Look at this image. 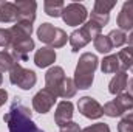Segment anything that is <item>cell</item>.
<instances>
[{
    "instance_id": "33",
    "label": "cell",
    "mask_w": 133,
    "mask_h": 132,
    "mask_svg": "<svg viewBox=\"0 0 133 132\" xmlns=\"http://www.w3.org/2000/svg\"><path fill=\"white\" fill-rule=\"evenodd\" d=\"M122 118H129V120H133V107L127 109V110L122 113Z\"/></svg>"
},
{
    "instance_id": "22",
    "label": "cell",
    "mask_w": 133,
    "mask_h": 132,
    "mask_svg": "<svg viewBox=\"0 0 133 132\" xmlns=\"http://www.w3.org/2000/svg\"><path fill=\"white\" fill-rule=\"evenodd\" d=\"M107 37H108V40H110L113 48L115 47H121V45H124L127 42V34L124 33L122 30H111Z\"/></svg>"
},
{
    "instance_id": "5",
    "label": "cell",
    "mask_w": 133,
    "mask_h": 132,
    "mask_svg": "<svg viewBox=\"0 0 133 132\" xmlns=\"http://www.w3.org/2000/svg\"><path fill=\"white\" fill-rule=\"evenodd\" d=\"M9 81H11V84L20 87L22 90H30V89H33L36 86L37 76H36V73L33 70L23 68L17 62L16 65L11 68V71H9Z\"/></svg>"
},
{
    "instance_id": "27",
    "label": "cell",
    "mask_w": 133,
    "mask_h": 132,
    "mask_svg": "<svg viewBox=\"0 0 133 132\" xmlns=\"http://www.w3.org/2000/svg\"><path fill=\"white\" fill-rule=\"evenodd\" d=\"M102 109H104V115H107V117H110V118H116V117H121V115H122L121 110L118 109V106H116L113 101H108Z\"/></svg>"
},
{
    "instance_id": "2",
    "label": "cell",
    "mask_w": 133,
    "mask_h": 132,
    "mask_svg": "<svg viewBox=\"0 0 133 132\" xmlns=\"http://www.w3.org/2000/svg\"><path fill=\"white\" fill-rule=\"evenodd\" d=\"M98 62L99 59L93 53H84L79 58L76 70H74V78H73L77 89L87 90L91 87L93 79H95V71L98 68Z\"/></svg>"
},
{
    "instance_id": "17",
    "label": "cell",
    "mask_w": 133,
    "mask_h": 132,
    "mask_svg": "<svg viewBox=\"0 0 133 132\" xmlns=\"http://www.w3.org/2000/svg\"><path fill=\"white\" fill-rule=\"evenodd\" d=\"M11 31V37H12V44L17 42V40H23V39H28L31 37L33 33V25L31 23H26V22H16V25H12L9 28ZM11 44V45H12Z\"/></svg>"
},
{
    "instance_id": "19",
    "label": "cell",
    "mask_w": 133,
    "mask_h": 132,
    "mask_svg": "<svg viewBox=\"0 0 133 132\" xmlns=\"http://www.w3.org/2000/svg\"><path fill=\"white\" fill-rule=\"evenodd\" d=\"M118 59H119V64H121V70L125 71V70H132L133 68V47H125L122 48L118 55Z\"/></svg>"
},
{
    "instance_id": "29",
    "label": "cell",
    "mask_w": 133,
    "mask_h": 132,
    "mask_svg": "<svg viewBox=\"0 0 133 132\" xmlns=\"http://www.w3.org/2000/svg\"><path fill=\"white\" fill-rule=\"evenodd\" d=\"M82 132H111L110 126L107 123H96L91 126H87L85 129H82Z\"/></svg>"
},
{
    "instance_id": "31",
    "label": "cell",
    "mask_w": 133,
    "mask_h": 132,
    "mask_svg": "<svg viewBox=\"0 0 133 132\" xmlns=\"http://www.w3.org/2000/svg\"><path fill=\"white\" fill-rule=\"evenodd\" d=\"M61 132H82V129H81V126L77 123L70 121V123H66L61 128Z\"/></svg>"
},
{
    "instance_id": "11",
    "label": "cell",
    "mask_w": 133,
    "mask_h": 132,
    "mask_svg": "<svg viewBox=\"0 0 133 132\" xmlns=\"http://www.w3.org/2000/svg\"><path fill=\"white\" fill-rule=\"evenodd\" d=\"M16 6L19 9L17 22H26V23L33 25V22L36 20L37 3L34 0H16Z\"/></svg>"
},
{
    "instance_id": "6",
    "label": "cell",
    "mask_w": 133,
    "mask_h": 132,
    "mask_svg": "<svg viewBox=\"0 0 133 132\" xmlns=\"http://www.w3.org/2000/svg\"><path fill=\"white\" fill-rule=\"evenodd\" d=\"M88 16L87 8L82 3H68L64 6L61 17L64 19L66 25L70 27H77V25H84L85 19Z\"/></svg>"
},
{
    "instance_id": "32",
    "label": "cell",
    "mask_w": 133,
    "mask_h": 132,
    "mask_svg": "<svg viewBox=\"0 0 133 132\" xmlns=\"http://www.w3.org/2000/svg\"><path fill=\"white\" fill-rule=\"evenodd\" d=\"M6 99H8V92L5 89H0V107L6 103Z\"/></svg>"
},
{
    "instance_id": "23",
    "label": "cell",
    "mask_w": 133,
    "mask_h": 132,
    "mask_svg": "<svg viewBox=\"0 0 133 132\" xmlns=\"http://www.w3.org/2000/svg\"><path fill=\"white\" fill-rule=\"evenodd\" d=\"M113 103L118 106V109L121 110V113H124L127 109L133 107V98L129 93H121V95H118L116 98L113 99ZM121 117H122V115H121Z\"/></svg>"
},
{
    "instance_id": "8",
    "label": "cell",
    "mask_w": 133,
    "mask_h": 132,
    "mask_svg": "<svg viewBox=\"0 0 133 132\" xmlns=\"http://www.w3.org/2000/svg\"><path fill=\"white\" fill-rule=\"evenodd\" d=\"M77 109L79 112L85 117V118H90V120H98L104 115V109L99 103L91 97H82L77 101Z\"/></svg>"
},
{
    "instance_id": "14",
    "label": "cell",
    "mask_w": 133,
    "mask_h": 132,
    "mask_svg": "<svg viewBox=\"0 0 133 132\" xmlns=\"http://www.w3.org/2000/svg\"><path fill=\"white\" fill-rule=\"evenodd\" d=\"M54 61H56V51L54 48H50V47H42L34 55V64L39 68L50 67L51 64H54Z\"/></svg>"
},
{
    "instance_id": "3",
    "label": "cell",
    "mask_w": 133,
    "mask_h": 132,
    "mask_svg": "<svg viewBox=\"0 0 133 132\" xmlns=\"http://www.w3.org/2000/svg\"><path fill=\"white\" fill-rule=\"evenodd\" d=\"M101 31H102V28L98 23H95L93 20H88L79 30H74L73 33L68 36V40H70V45H71V51L76 53L81 48H84L87 44L95 40L101 34Z\"/></svg>"
},
{
    "instance_id": "34",
    "label": "cell",
    "mask_w": 133,
    "mask_h": 132,
    "mask_svg": "<svg viewBox=\"0 0 133 132\" xmlns=\"http://www.w3.org/2000/svg\"><path fill=\"white\" fill-rule=\"evenodd\" d=\"M127 90H129L127 93H129V95H130V97L133 98V78L130 79V81H129V84H127Z\"/></svg>"
},
{
    "instance_id": "13",
    "label": "cell",
    "mask_w": 133,
    "mask_h": 132,
    "mask_svg": "<svg viewBox=\"0 0 133 132\" xmlns=\"http://www.w3.org/2000/svg\"><path fill=\"white\" fill-rule=\"evenodd\" d=\"M116 23H118L119 30H122V31L133 30V0H127L122 5L121 13L118 14V19H116Z\"/></svg>"
},
{
    "instance_id": "16",
    "label": "cell",
    "mask_w": 133,
    "mask_h": 132,
    "mask_svg": "<svg viewBox=\"0 0 133 132\" xmlns=\"http://www.w3.org/2000/svg\"><path fill=\"white\" fill-rule=\"evenodd\" d=\"M17 19H19V9L16 3L0 2V22L9 23V22H17Z\"/></svg>"
},
{
    "instance_id": "37",
    "label": "cell",
    "mask_w": 133,
    "mask_h": 132,
    "mask_svg": "<svg viewBox=\"0 0 133 132\" xmlns=\"http://www.w3.org/2000/svg\"><path fill=\"white\" fill-rule=\"evenodd\" d=\"M132 71H133V68H132Z\"/></svg>"
},
{
    "instance_id": "20",
    "label": "cell",
    "mask_w": 133,
    "mask_h": 132,
    "mask_svg": "<svg viewBox=\"0 0 133 132\" xmlns=\"http://www.w3.org/2000/svg\"><path fill=\"white\" fill-rule=\"evenodd\" d=\"M64 6L65 3L62 0H45L43 3V9L50 17H61Z\"/></svg>"
},
{
    "instance_id": "12",
    "label": "cell",
    "mask_w": 133,
    "mask_h": 132,
    "mask_svg": "<svg viewBox=\"0 0 133 132\" xmlns=\"http://www.w3.org/2000/svg\"><path fill=\"white\" fill-rule=\"evenodd\" d=\"M73 112H74V106H73L71 101H68V99L61 101V103L57 104V107H56V112H54V123H56L59 128H62L64 124H66V123L71 121Z\"/></svg>"
},
{
    "instance_id": "18",
    "label": "cell",
    "mask_w": 133,
    "mask_h": 132,
    "mask_svg": "<svg viewBox=\"0 0 133 132\" xmlns=\"http://www.w3.org/2000/svg\"><path fill=\"white\" fill-rule=\"evenodd\" d=\"M101 70L102 73H118L121 71V64L116 55H108L101 61Z\"/></svg>"
},
{
    "instance_id": "10",
    "label": "cell",
    "mask_w": 133,
    "mask_h": 132,
    "mask_svg": "<svg viewBox=\"0 0 133 132\" xmlns=\"http://www.w3.org/2000/svg\"><path fill=\"white\" fill-rule=\"evenodd\" d=\"M34 50V40L31 37L23 39V40H17L11 45V55L16 59V62H25L30 58V53Z\"/></svg>"
},
{
    "instance_id": "30",
    "label": "cell",
    "mask_w": 133,
    "mask_h": 132,
    "mask_svg": "<svg viewBox=\"0 0 133 132\" xmlns=\"http://www.w3.org/2000/svg\"><path fill=\"white\" fill-rule=\"evenodd\" d=\"M118 132H133V120L122 118L118 124Z\"/></svg>"
},
{
    "instance_id": "9",
    "label": "cell",
    "mask_w": 133,
    "mask_h": 132,
    "mask_svg": "<svg viewBox=\"0 0 133 132\" xmlns=\"http://www.w3.org/2000/svg\"><path fill=\"white\" fill-rule=\"evenodd\" d=\"M56 98L57 97L54 93H51L46 89H42L33 97V109L39 113H48L51 107L54 106Z\"/></svg>"
},
{
    "instance_id": "28",
    "label": "cell",
    "mask_w": 133,
    "mask_h": 132,
    "mask_svg": "<svg viewBox=\"0 0 133 132\" xmlns=\"http://www.w3.org/2000/svg\"><path fill=\"white\" fill-rule=\"evenodd\" d=\"M11 44H12V37L9 28H0V47L11 48Z\"/></svg>"
},
{
    "instance_id": "36",
    "label": "cell",
    "mask_w": 133,
    "mask_h": 132,
    "mask_svg": "<svg viewBox=\"0 0 133 132\" xmlns=\"http://www.w3.org/2000/svg\"><path fill=\"white\" fill-rule=\"evenodd\" d=\"M2 82H3V76H2V73H0V86H2Z\"/></svg>"
},
{
    "instance_id": "21",
    "label": "cell",
    "mask_w": 133,
    "mask_h": 132,
    "mask_svg": "<svg viewBox=\"0 0 133 132\" xmlns=\"http://www.w3.org/2000/svg\"><path fill=\"white\" fill-rule=\"evenodd\" d=\"M77 92V87L74 84V81L71 78H65L62 87H61V92H59V97L64 99H68V98H73Z\"/></svg>"
},
{
    "instance_id": "25",
    "label": "cell",
    "mask_w": 133,
    "mask_h": 132,
    "mask_svg": "<svg viewBox=\"0 0 133 132\" xmlns=\"http://www.w3.org/2000/svg\"><path fill=\"white\" fill-rule=\"evenodd\" d=\"M93 45H95V48L99 51V53H110L111 51V44H110V40H108V37L107 36H104V34H99L95 40H93Z\"/></svg>"
},
{
    "instance_id": "15",
    "label": "cell",
    "mask_w": 133,
    "mask_h": 132,
    "mask_svg": "<svg viewBox=\"0 0 133 132\" xmlns=\"http://www.w3.org/2000/svg\"><path fill=\"white\" fill-rule=\"evenodd\" d=\"M127 84H129V75L125 73V71H118L113 78H111V81H110V84H108V92L111 93V95H121L125 89H127Z\"/></svg>"
},
{
    "instance_id": "26",
    "label": "cell",
    "mask_w": 133,
    "mask_h": 132,
    "mask_svg": "<svg viewBox=\"0 0 133 132\" xmlns=\"http://www.w3.org/2000/svg\"><path fill=\"white\" fill-rule=\"evenodd\" d=\"M116 6V2L111 0H96L95 2V8H93V13H99V14H110V11Z\"/></svg>"
},
{
    "instance_id": "24",
    "label": "cell",
    "mask_w": 133,
    "mask_h": 132,
    "mask_svg": "<svg viewBox=\"0 0 133 132\" xmlns=\"http://www.w3.org/2000/svg\"><path fill=\"white\" fill-rule=\"evenodd\" d=\"M16 59L8 51H0V73L2 71H11V68L16 65Z\"/></svg>"
},
{
    "instance_id": "35",
    "label": "cell",
    "mask_w": 133,
    "mask_h": 132,
    "mask_svg": "<svg viewBox=\"0 0 133 132\" xmlns=\"http://www.w3.org/2000/svg\"><path fill=\"white\" fill-rule=\"evenodd\" d=\"M127 42H129V45H130V47H133V30L127 34Z\"/></svg>"
},
{
    "instance_id": "1",
    "label": "cell",
    "mask_w": 133,
    "mask_h": 132,
    "mask_svg": "<svg viewBox=\"0 0 133 132\" xmlns=\"http://www.w3.org/2000/svg\"><path fill=\"white\" fill-rule=\"evenodd\" d=\"M33 112L26 107L20 98H14L9 110L3 115V121L8 124L9 132H45L39 129L33 121Z\"/></svg>"
},
{
    "instance_id": "4",
    "label": "cell",
    "mask_w": 133,
    "mask_h": 132,
    "mask_svg": "<svg viewBox=\"0 0 133 132\" xmlns=\"http://www.w3.org/2000/svg\"><path fill=\"white\" fill-rule=\"evenodd\" d=\"M37 37L40 42L50 45V48H61L66 44V39L68 36L62 28H57L48 22L42 23L39 28H37Z\"/></svg>"
},
{
    "instance_id": "7",
    "label": "cell",
    "mask_w": 133,
    "mask_h": 132,
    "mask_svg": "<svg viewBox=\"0 0 133 132\" xmlns=\"http://www.w3.org/2000/svg\"><path fill=\"white\" fill-rule=\"evenodd\" d=\"M65 71L64 68L59 65L51 67L46 73H45V89L50 90L51 93H54L56 97H59V92H61V87L65 81Z\"/></svg>"
}]
</instances>
